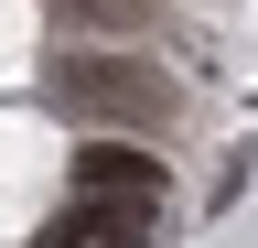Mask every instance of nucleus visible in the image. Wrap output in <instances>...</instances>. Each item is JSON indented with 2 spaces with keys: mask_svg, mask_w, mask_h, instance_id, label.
<instances>
[{
  "mask_svg": "<svg viewBox=\"0 0 258 248\" xmlns=\"http://www.w3.org/2000/svg\"><path fill=\"white\" fill-rule=\"evenodd\" d=\"M54 97L97 119V130H172L183 119V86L151 65V54H64L54 65Z\"/></svg>",
  "mask_w": 258,
  "mask_h": 248,
  "instance_id": "nucleus-1",
  "label": "nucleus"
},
{
  "mask_svg": "<svg viewBox=\"0 0 258 248\" xmlns=\"http://www.w3.org/2000/svg\"><path fill=\"white\" fill-rule=\"evenodd\" d=\"M76 194H97V205H161V151H140V140H86L76 151Z\"/></svg>",
  "mask_w": 258,
  "mask_h": 248,
  "instance_id": "nucleus-2",
  "label": "nucleus"
},
{
  "mask_svg": "<svg viewBox=\"0 0 258 248\" xmlns=\"http://www.w3.org/2000/svg\"><path fill=\"white\" fill-rule=\"evenodd\" d=\"M97 227H108V205H97V194H76V205L43 227V248H97Z\"/></svg>",
  "mask_w": 258,
  "mask_h": 248,
  "instance_id": "nucleus-3",
  "label": "nucleus"
}]
</instances>
